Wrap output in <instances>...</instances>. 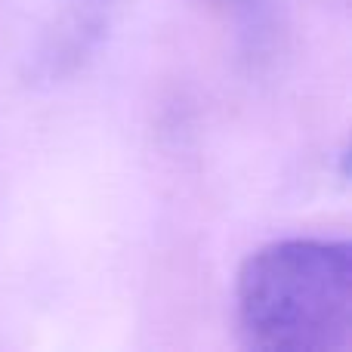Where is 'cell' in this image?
<instances>
[{
  "label": "cell",
  "mask_w": 352,
  "mask_h": 352,
  "mask_svg": "<svg viewBox=\"0 0 352 352\" xmlns=\"http://www.w3.org/2000/svg\"><path fill=\"white\" fill-rule=\"evenodd\" d=\"M235 300L248 346L346 349L352 340V248L316 238L266 244L244 260Z\"/></svg>",
  "instance_id": "obj_1"
}]
</instances>
